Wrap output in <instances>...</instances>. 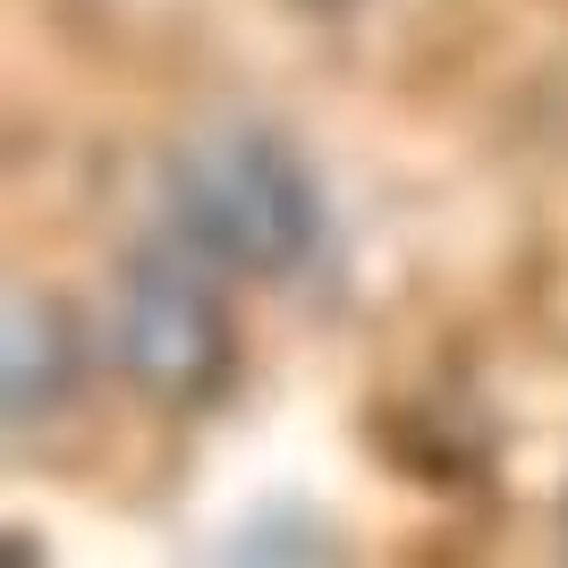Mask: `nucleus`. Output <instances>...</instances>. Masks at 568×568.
<instances>
[{
  "label": "nucleus",
  "mask_w": 568,
  "mask_h": 568,
  "mask_svg": "<svg viewBox=\"0 0 568 568\" xmlns=\"http://www.w3.org/2000/svg\"><path fill=\"white\" fill-rule=\"evenodd\" d=\"M170 237L237 281H288L323 246V195L272 128H204L162 170Z\"/></svg>",
  "instance_id": "1"
},
{
  "label": "nucleus",
  "mask_w": 568,
  "mask_h": 568,
  "mask_svg": "<svg viewBox=\"0 0 568 568\" xmlns=\"http://www.w3.org/2000/svg\"><path fill=\"white\" fill-rule=\"evenodd\" d=\"M102 348L153 407H213L237 374V332L221 306V263L195 246H153L128 255L111 281V314H102Z\"/></svg>",
  "instance_id": "2"
},
{
  "label": "nucleus",
  "mask_w": 568,
  "mask_h": 568,
  "mask_svg": "<svg viewBox=\"0 0 568 568\" xmlns=\"http://www.w3.org/2000/svg\"><path fill=\"white\" fill-rule=\"evenodd\" d=\"M69 374H77V356H69L60 314H51L43 297H18V306H9V425L34 433L51 407L69 399Z\"/></svg>",
  "instance_id": "3"
}]
</instances>
